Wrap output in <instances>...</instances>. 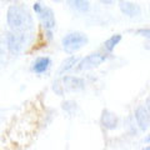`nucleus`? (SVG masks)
I'll return each instance as SVG.
<instances>
[{"instance_id":"nucleus-1","label":"nucleus","mask_w":150,"mask_h":150,"mask_svg":"<svg viewBox=\"0 0 150 150\" xmlns=\"http://www.w3.org/2000/svg\"><path fill=\"white\" fill-rule=\"evenodd\" d=\"M6 21L13 31L28 33L33 28V19L25 9L18 5H11L8 9Z\"/></svg>"},{"instance_id":"nucleus-2","label":"nucleus","mask_w":150,"mask_h":150,"mask_svg":"<svg viewBox=\"0 0 150 150\" xmlns=\"http://www.w3.org/2000/svg\"><path fill=\"white\" fill-rule=\"evenodd\" d=\"M62 44L65 53L73 54L75 51L80 50L84 45L88 44V38L86 35L81 34V33H69L68 35L63 38Z\"/></svg>"},{"instance_id":"nucleus-3","label":"nucleus","mask_w":150,"mask_h":150,"mask_svg":"<svg viewBox=\"0 0 150 150\" xmlns=\"http://www.w3.org/2000/svg\"><path fill=\"white\" fill-rule=\"evenodd\" d=\"M26 43V33L24 31H14L9 33L6 36V46L11 55H18L24 49Z\"/></svg>"},{"instance_id":"nucleus-4","label":"nucleus","mask_w":150,"mask_h":150,"mask_svg":"<svg viewBox=\"0 0 150 150\" xmlns=\"http://www.w3.org/2000/svg\"><path fill=\"white\" fill-rule=\"evenodd\" d=\"M106 56L105 55H101L99 53H94L85 56L84 59H81L80 63H78V69L84 71V70H90L94 68H98L100 64H103L105 62Z\"/></svg>"},{"instance_id":"nucleus-5","label":"nucleus","mask_w":150,"mask_h":150,"mask_svg":"<svg viewBox=\"0 0 150 150\" xmlns=\"http://www.w3.org/2000/svg\"><path fill=\"white\" fill-rule=\"evenodd\" d=\"M134 116L140 130H146L150 126V111L145 105H139L135 110Z\"/></svg>"},{"instance_id":"nucleus-6","label":"nucleus","mask_w":150,"mask_h":150,"mask_svg":"<svg viewBox=\"0 0 150 150\" xmlns=\"http://www.w3.org/2000/svg\"><path fill=\"white\" fill-rule=\"evenodd\" d=\"M39 16L41 19V23H43V26L45 28V30L48 31V35L51 36V30H53L56 25L53 10H51L50 8H43L41 11L39 13Z\"/></svg>"},{"instance_id":"nucleus-7","label":"nucleus","mask_w":150,"mask_h":150,"mask_svg":"<svg viewBox=\"0 0 150 150\" xmlns=\"http://www.w3.org/2000/svg\"><path fill=\"white\" fill-rule=\"evenodd\" d=\"M119 9L124 15L129 18H137L142 15V9L138 4H134L131 1H126V0H120L119 1Z\"/></svg>"},{"instance_id":"nucleus-8","label":"nucleus","mask_w":150,"mask_h":150,"mask_svg":"<svg viewBox=\"0 0 150 150\" xmlns=\"http://www.w3.org/2000/svg\"><path fill=\"white\" fill-rule=\"evenodd\" d=\"M100 121H101V125L108 130H114L118 126V116L108 109L103 110Z\"/></svg>"},{"instance_id":"nucleus-9","label":"nucleus","mask_w":150,"mask_h":150,"mask_svg":"<svg viewBox=\"0 0 150 150\" xmlns=\"http://www.w3.org/2000/svg\"><path fill=\"white\" fill-rule=\"evenodd\" d=\"M85 85V81L81 78L76 76H64L63 78V88L67 90H80Z\"/></svg>"},{"instance_id":"nucleus-10","label":"nucleus","mask_w":150,"mask_h":150,"mask_svg":"<svg viewBox=\"0 0 150 150\" xmlns=\"http://www.w3.org/2000/svg\"><path fill=\"white\" fill-rule=\"evenodd\" d=\"M68 4L73 10L78 13H86L90 9V4L88 0H68Z\"/></svg>"},{"instance_id":"nucleus-11","label":"nucleus","mask_w":150,"mask_h":150,"mask_svg":"<svg viewBox=\"0 0 150 150\" xmlns=\"http://www.w3.org/2000/svg\"><path fill=\"white\" fill-rule=\"evenodd\" d=\"M80 62V59L78 58V56H69V58H67L64 60V62L62 63V65H60L59 68V74H64V73H68L69 70H71L75 68V65H78V63Z\"/></svg>"},{"instance_id":"nucleus-12","label":"nucleus","mask_w":150,"mask_h":150,"mask_svg":"<svg viewBox=\"0 0 150 150\" xmlns=\"http://www.w3.org/2000/svg\"><path fill=\"white\" fill-rule=\"evenodd\" d=\"M50 65H51V60L49 58H39L33 65V70L36 74H43L50 68Z\"/></svg>"},{"instance_id":"nucleus-13","label":"nucleus","mask_w":150,"mask_h":150,"mask_svg":"<svg viewBox=\"0 0 150 150\" xmlns=\"http://www.w3.org/2000/svg\"><path fill=\"white\" fill-rule=\"evenodd\" d=\"M120 40H121V35L120 34H115V35L110 36L104 44L105 50L108 51V53H111V51L115 49V46L120 43Z\"/></svg>"},{"instance_id":"nucleus-14","label":"nucleus","mask_w":150,"mask_h":150,"mask_svg":"<svg viewBox=\"0 0 150 150\" xmlns=\"http://www.w3.org/2000/svg\"><path fill=\"white\" fill-rule=\"evenodd\" d=\"M63 109L67 112H69V114H74V112L76 111V109H78V105H76V103L68 100V101L63 103Z\"/></svg>"},{"instance_id":"nucleus-15","label":"nucleus","mask_w":150,"mask_h":150,"mask_svg":"<svg viewBox=\"0 0 150 150\" xmlns=\"http://www.w3.org/2000/svg\"><path fill=\"white\" fill-rule=\"evenodd\" d=\"M5 59V41L0 39V64Z\"/></svg>"},{"instance_id":"nucleus-16","label":"nucleus","mask_w":150,"mask_h":150,"mask_svg":"<svg viewBox=\"0 0 150 150\" xmlns=\"http://www.w3.org/2000/svg\"><path fill=\"white\" fill-rule=\"evenodd\" d=\"M137 33H138L139 35H142L144 38H148V39H150V29H149V28H146V29H139Z\"/></svg>"},{"instance_id":"nucleus-17","label":"nucleus","mask_w":150,"mask_h":150,"mask_svg":"<svg viewBox=\"0 0 150 150\" xmlns=\"http://www.w3.org/2000/svg\"><path fill=\"white\" fill-rule=\"evenodd\" d=\"M33 8H34V11H35L36 14H39V13L41 11V9H43L39 3H35V4H34V6H33Z\"/></svg>"},{"instance_id":"nucleus-18","label":"nucleus","mask_w":150,"mask_h":150,"mask_svg":"<svg viewBox=\"0 0 150 150\" xmlns=\"http://www.w3.org/2000/svg\"><path fill=\"white\" fill-rule=\"evenodd\" d=\"M100 1L103 3V4H106V5H110V4H112L115 1V0H100Z\"/></svg>"},{"instance_id":"nucleus-19","label":"nucleus","mask_w":150,"mask_h":150,"mask_svg":"<svg viewBox=\"0 0 150 150\" xmlns=\"http://www.w3.org/2000/svg\"><path fill=\"white\" fill-rule=\"evenodd\" d=\"M145 106H146V108H148V110L150 111V96L148 98V100H146V105H145Z\"/></svg>"},{"instance_id":"nucleus-20","label":"nucleus","mask_w":150,"mask_h":150,"mask_svg":"<svg viewBox=\"0 0 150 150\" xmlns=\"http://www.w3.org/2000/svg\"><path fill=\"white\" fill-rule=\"evenodd\" d=\"M145 142H146V143H150V134L148 135L146 138H145Z\"/></svg>"},{"instance_id":"nucleus-21","label":"nucleus","mask_w":150,"mask_h":150,"mask_svg":"<svg viewBox=\"0 0 150 150\" xmlns=\"http://www.w3.org/2000/svg\"><path fill=\"white\" fill-rule=\"evenodd\" d=\"M146 149H148V150H150V145H149V146H148V148H146Z\"/></svg>"},{"instance_id":"nucleus-22","label":"nucleus","mask_w":150,"mask_h":150,"mask_svg":"<svg viewBox=\"0 0 150 150\" xmlns=\"http://www.w3.org/2000/svg\"><path fill=\"white\" fill-rule=\"evenodd\" d=\"M54 1H60V0H54Z\"/></svg>"}]
</instances>
